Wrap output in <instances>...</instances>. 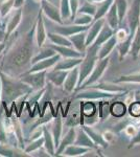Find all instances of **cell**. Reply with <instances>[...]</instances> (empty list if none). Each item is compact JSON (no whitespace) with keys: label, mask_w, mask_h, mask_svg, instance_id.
I'll list each match as a JSON object with an SVG mask.
<instances>
[{"label":"cell","mask_w":140,"mask_h":157,"mask_svg":"<svg viewBox=\"0 0 140 157\" xmlns=\"http://www.w3.org/2000/svg\"><path fill=\"white\" fill-rule=\"evenodd\" d=\"M112 36V29L111 27H108V26H105L103 29V30L100 32V34H99V36L97 38V40H96V43L95 45L96 46H98V45H100L103 42H105L106 40H108L109 38H111Z\"/></svg>","instance_id":"17"},{"label":"cell","mask_w":140,"mask_h":157,"mask_svg":"<svg viewBox=\"0 0 140 157\" xmlns=\"http://www.w3.org/2000/svg\"><path fill=\"white\" fill-rule=\"evenodd\" d=\"M81 13H87V14H93V13H95V7L94 6L90 3H85L84 4V6L81 9Z\"/></svg>","instance_id":"33"},{"label":"cell","mask_w":140,"mask_h":157,"mask_svg":"<svg viewBox=\"0 0 140 157\" xmlns=\"http://www.w3.org/2000/svg\"><path fill=\"white\" fill-rule=\"evenodd\" d=\"M43 140H44V139H43V138L39 139V140H38L37 143H35V144H34V145H32V146H30L29 148H28V149H27V150H26V152H29V151H32V150H35L36 148H38V147H40V146H41V144L43 143Z\"/></svg>","instance_id":"43"},{"label":"cell","mask_w":140,"mask_h":157,"mask_svg":"<svg viewBox=\"0 0 140 157\" xmlns=\"http://www.w3.org/2000/svg\"><path fill=\"white\" fill-rule=\"evenodd\" d=\"M76 144L78 145H81V146H91L92 147V143H91L90 138L88 137L87 135H85L83 132H81L80 134L78 135V140H76Z\"/></svg>","instance_id":"25"},{"label":"cell","mask_w":140,"mask_h":157,"mask_svg":"<svg viewBox=\"0 0 140 157\" xmlns=\"http://www.w3.org/2000/svg\"><path fill=\"white\" fill-rule=\"evenodd\" d=\"M116 7H117V12H118V16H119V22H121L124 15H126V13H127V10H128L127 1L126 0H116Z\"/></svg>","instance_id":"18"},{"label":"cell","mask_w":140,"mask_h":157,"mask_svg":"<svg viewBox=\"0 0 140 157\" xmlns=\"http://www.w3.org/2000/svg\"><path fill=\"white\" fill-rule=\"evenodd\" d=\"M128 23L130 35L134 36L137 27L140 25V0H133L128 11Z\"/></svg>","instance_id":"2"},{"label":"cell","mask_w":140,"mask_h":157,"mask_svg":"<svg viewBox=\"0 0 140 157\" xmlns=\"http://www.w3.org/2000/svg\"><path fill=\"white\" fill-rule=\"evenodd\" d=\"M104 139L106 140V143H110L114 139V133L111 132V131H106L105 133H104Z\"/></svg>","instance_id":"40"},{"label":"cell","mask_w":140,"mask_h":157,"mask_svg":"<svg viewBox=\"0 0 140 157\" xmlns=\"http://www.w3.org/2000/svg\"><path fill=\"white\" fill-rule=\"evenodd\" d=\"M84 36L85 35H76V36H73L72 38V42L73 44L75 45V47H78V50H83L84 49Z\"/></svg>","instance_id":"28"},{"label":"cell","mask_w":140,"mask_h":157,"mask_svg":"<svg viewBox=\"0 0 140 157\" xmlns=\"http://www.w3.org/2000/svg\"><path fill=\"white\" fill-rule=\"evenodd\" d=\"M59 60V57L57 56V57H53L51 58V59H47V60H44V61H41L40 63H38V64H36L34 67H32V71H38V70H43L45 69V68L51 66V65L55 64V62Z\"/></svg>","instance_id":"10"},{"label":"cell","mask_w":140,"mask_h":157,"mask_svg":"<svg viewBox=\"0 0 140 157\" xmlns=\"http://www.w3.org/2000/svg\"><path fill=\"white\" fill-rule=\"evenodd\" d=\"M74 136H75L74 130H73V129H71L69 132H68L67 135L65 136V138L63 139L62 144H61V147L59 148V150H58V154L62 153V151L65 149V147L69 146V145H71V144L73 143V140H74Z\"/></svg>","instance_id":"15"},{"label":"cell","mask_w":140,"mask_h":157,"mask_svg":"<svg viewBox=\"0 0 140 157\" xmlns=\"http://www.w3.org/2000/svg\"><path fill=\"white\" fill-rule=\"evenodd\" d=\"M117 82L124 83H140V73H134V75H123Z\"/></svg>","instance_id":"21"},{"label":"cell","mask_w":140,"mask_h":157,"mask_svg":"<svg viewBox=\"0 0 140 157\" xmlns=\"http://www.w3.org/2000/svg\"><path fill=\"white\" fill-rule=\"evenodd\" d=\"M65 77H66V72L60 71V70H57V69H55L53 72L49 73V75H48L49 80H51L55 85L62 84L63 81L65 80Z\"/></svg>","instance_id":"16"},{"label":"cell","mask_w":140,"mask_h":157,"mask_svg":"<svg viewBox=\"0 0 140 157\" xmlns=\"http://www.w3.org/2000/svg\"><path fill=\"white\" fill-rule=\"evenodd\" d=\"M35 1H36V2H39V1H40V0H35Z\"/></svg>","instance_id":"48"},{"label":"cell","mask_w":140,"mask_h":157,"mask_svg":"<svg viewBox=\"0 0 140 157\" xmlns=\"http://www.w3.org/2000/svg\"><path fill=\"white\" fill-rule=\"evenodd\" d=\"M81 62V60H66V61H62V62H60L58 64V66L55 67V69L57 70H61V69H70L71 67L75 66V65H78V63Z\"/></svg>","instance_id":"20"},{"label":"cell","mask_w":140,"mask_h":157,"mask_svg":"<svg viewBox=\"0 0 140 157\" xmlns=\"http://www.w3.org/2000/svg\"><path fill=\"white\" fill-rule=\"evenodd\" d=\"M15 0H6V1H4L3 3L1 4V9H0V11H1L2 15H6V13L9 11V9H11V6H13V2Z\"/></svg>","instance_id":"31"},{"label":"cell","mask_w":140,"mask_h":157,"mask_svg":"<svg viewBox=\"0 0 140 157\" xmlns=\"http://www.w3.org/2000/svg\"><path fill=\"white\" fill-rule=\"evenodd\" d=\"M108 62H109V59H105V60H103L100 63L96 66L95 68V72L92 75V77H91L89 80L87 81V83H86V85H89V84H91V83H93V82H95L97 78L100 77L101 75V73L104 72V70H105V68L107 67V65H108Z\"/></svg>","instance_id":"6"},{"label":"cell","mask_w":140,"mask_h":157,"mask_svg":"<svg viewBox=\"0 0 140 157\" xmlns=\"http://www.w3.org/2000/svg\"><path fill=\"white\" fill-rule=\"evenodd\" d=\"M53 55V52L52 50H48V49H45V50H43L42 52V55L41 56H38L37 58H35V60H34V62H38V61H41L43 58H45V57H50V56H52Z\"/></svg>","instance_id":"36"},{"label":"cell","mask_w":140,"mask_h":157,"mask_svg":"<svg viewBox=\"0 0 140 157\" xmlns=\"http://www.w3.org/2000/svg\"><path fill=\"white\" fill-rule=\"evenodd\" d=\"M96 45L91 48V52H88L87 55V58L86 60L83 62L82 64V67H81V78H80V84L82 83V81H84L86 78V77L89 75V72L92 70L93 68V65H94V62H95V59H96V54H95V48H96Z\"/></svg>","instance_id":"3"},{"label":"cell","mask_w":140,"mask_h":157,"mask_svg":"<svg viewBox=\"0 0 140 157\" xmlns=\"http://www.w3.org/2000/svg\"><path fill=\"white\" fill-rule=\"evenodd\" d=\"M3 47H4L3 45H2V44H0V52H1V50L3 49Z\"/></svg>","instance_id":"46"},{"label":"cell","mask_w":140,"mask_h":157,"mask_svg":"<svg viewBox=\"0 0 140 157\" xmlns=\"http://www.w3.org/2000/svg\"><path fill=\"white\" fill-rule=\"evenodd\" d=\"M136 132H137V130L134 126H129V127L126 128V133H127V135H129V136H134L135 134H136Z\"/></svg>","instance_id":"42"},{"label":"cell","mask_w":140,"mask_h":157,"mask_svg":"<svg viewBox=\"0 0 140 157\" xmlns=\"http://www.w3.org/2000/svg\"><path fill=\"white\" fill-rule=\"evenodd\" d=\"M20 15H21V12L19 11V12H18L17 14L15 15V16L12 18L11 22H9V33H11L12 30L17 26V24L19 23V21H20Z\"/></svg>","instance_id":"30"},{"label":"cell","mask_w":140,"mask_h":157,"mask_svg":"<svg viewBox=\"0 0 140 157\" xmlns=\"http://www.w3.org/2000/svg\"><path fill=\"white\" fill-rule=\"evenodd\" d=\"M50 39L52 40L55 43H57L59 45H65V46H70V42L67 41L65 38L61 37V36H58V35H49Z\"/></svg>","instance_id":"27"},{"label":"cell","mask_w":140,"mask_h":157,"mask_svg":"<svg viewBox=\"0 0 140 157\" xmlns=\"http://www.w3.org/2000/svg\"><path fill=\"white\" fill-rule=\"evenodd\" d=\"M116 42H117L116 36H115V37H112V38H110V39H109V41L107 42L103 47H101V49H100V54H99V58H104V57H106V56L108 55L112 49H113V47H114V45L116 44Z\"/></svg>","instance_id":"12"},{"label":"cell","mask_w":140,"mask_h":157,"mask_svg":"<svg viewBox=\"0 0 140 157\" xmlns=\"http://www.w3.org/2000/svg\"><path fill=\"white\" fill-rule=\"evenodd\" d=\"M60 133H61V124L60 121H57L55 123V129H53V136H55V144L58 146V140H59V136H60Z\"/></svg>","instance_id":"34"},{"label":"cell","mask_w":140,"mask_h":157,"mask_svg":"<svg viewBox=\"0 0 140 157\" xmlns=\"http://www.w3.org/2000/svg\"><path fill=\"white\" fill-rule=\"evenodd\" d=\"M91 21V17L89 16V15H86V16H82L80 17V18H78L76 20V23L78 24H82V23H88V22Z\"/></svg>","instance_id":"41"},{"label":"cell","mask_w":140,"mask_h":157,"mask_svg":"<svg viewBox=\"0 0 140 157\" xmlns=\"http://www.w3.org/2000/svg\"><path fill=\"white\" fill-rule=\"evenodd\" d=\"M139 144H140V129L133 136V139L131 140V146H130V148H131V147L136 146V145H139Z\"/></svg>","instance_id":"38"},{"label":"cell","mask_w":140,"mask_h":157,"mask_svg":"<svg viewBox=\"0 0 140 157\" xmlns=\"http://www.w3.org/2000/svg\"><path fill=\"white\" fill-rule=\"evenodd\" d=\"M37 38H38V43L39 45H42L43 42H44L45 39V34H44V26H43L42 20L39 21V24H38V34H37Z\"/></svg>","instance_id":"26"},{"label":"cell","mask_w":140,"mask_h":157,"mask_svg":"<svg viewBox=\"0 0 140 157\" xmlns=\"http://www.w3.org/2000/svg\"><path fill=\"white\" fill-rule=\"evenodd\" d=\"M67 0H62V12H63V17L67 18L68 17V3Z\"/></svg>","instance_id":"39"},{"label":"cell","mask_w":140,"mask_h":157,"mask_svg":"<svg viewBox=\"0 0 140 157\" xmlns=\"http://www.w3.org/2000/svg\"><path fill=\"white\" fill-rule=\"evenodd\" d=\"M112 1H113V0H106V1H104L103 3L100 4L98 11H97V13H96V15H95V19L96 20H98V18H100L104 14H106L107 11H108V9H109V6L112 4Z\"/></svg>","instance_id":"22"},{"label":"cell","mask_w":140,"mask_h":157,"mask_svg":"<svg viewBox=\"0 0 140 157\" xmlns=\"http://www.w3.org/2000/svg\"><path fill=\"white\" fill-rule=\"evenodd\" d=\"M103 23H104L103 20H99V21H97L92 27H91L90 30H89L87 40H86V45H90L91 43L93 42V40L96 38V36L98 35V32L100 30L101 26H103Z\"/></svg>","instance_id":"8"},{"label":"cell","mask_w":140,"mask_h":157,"mask_svg":"<svg viewBox=\"0 0 140 157\" xmlns=\"http://www.w3.org/2000/svg\"><path fill=\"white\" fill-rule=\"evenodd\" d=\"M70 4H71V9H72V14L74 15L78 9V0H70Z\"/></svg>","instance_id":"44"},{"label":"cell","mask_w":140,"mask_h":157,"mask_svg":"<svg viewBox=\"0 0 140 157\" xmlns=\"http://www.w3.org/2000/svg\"><path fill=\"white\" fill-rule=\"evenodd\" d=\"M55 50L60 52L62 55L64 56H68V57H80V54L75 52L74 50H71V49H68V48H62V47H55Z\"/></svg>","instance_id":"29"},{"label":"cell","mask_w":140,"mask_h":157,"mask_svg":"<svg viewBox=\"0 0 140 157\" xmlns=\"http://www.w3.org/2000/svg\"><path fill=\"white\" fill-rule=\"evenodd\" d=\"M22 2H23V0H15V6H20L22 4Z\"/></svg>","instance_id":"45"},{"label":"cell","mask_w":140,"mask_h":157,"mask_svg":"<svg viewBox=\"0 0 140 157\" xmlns=\"http://www.w3.org/2000/svg\"><path fill=\"white\" fill-rule=\"evenodd\" d=\"M2 78H3V95L6 100L13 101L18 97H20L21 94H23L24 92L28 91V88L26 87V85L9 80L4 75Z\"/></svg>","instance_id":"1"},{"label":"cell","mask_w":140,"mask_h":157,"mask_svg":"<svg viewBox=\"0 0 140 157\" xmlns=\"http://www.w3.org/2000/svg\"><path fill=\"white\" fill-rule=\"evenodd\" d=\"M86 29V27H83V26H67V27H58L55 29V32H59L61 34L65 35V36H69L72 33H78V32H81V30H84Z\"/></svg>","instance_id":"19"},{"label":"cell","mask_w":140,"mask_h":157,"mask_svg":"<svg viewBox=\"0 0 140 157\" xmlns=\"http://www.w3.org/2000/svg\"><path fill=\"white\" fill-rule=\"evenodd\" d=\"M45 140H46V148H47L48 152H50V153H53V151H52V141H51V137H50L49 133H48L46 130H45Z\"/></svg>","instance_id":"35"},{"label":"cell","mask_w":140,"mask_h":157,"mask_svg":"<svg viewBox=\"0 0 140 157\" xmlns=\"http://www.w3.org/2000/svg\"><path fill=\"white\" fill-rule=\"evenodd\" d=\"M118 21L119 19H117V7H116V4H113L108 14V22L110 24V27L111 29H115L118 24Z\"/></svg>","instance_id":"13"},{"label":"cell","mask_w":140,"mask_h":157,"mask_svg":"<svg viewBox=\"0 0 140 157\" xmlns=\"http://www.w3.org/2000/svg\"><path fill=\"white\" fill-rule=\"evenodd\" d=\"M128 37H129V36H127L126 30H123V29H119L118 32H117V34H116V39H117V41H120V42L124 41V40H126Z\"/></svg>","instance_id":"37"},{"label":"cell","mask_w":140,"mask_h":157,"mask_svg":"<svg viewBox=\"0 0 140 157\" xmlns=\"http://www.w3.org/2000/svg\"><path fill=\"white\" fill-rule=\"evenodd\" d=\"M126 111H127L126 105H124L123 103L116 102L115 104L112 105L111 112H112V114L114 116H116V117H121V116H123L126 114Z\"/></svg>","instance_id":"11"},{"label":"cell","mask_w":140,"mask_h":157,"mask_svg":"<svg viewBox=\"0 0 140 157\" xmlns=\"http://www.w3.org/2000/svg\"><path fill=\"white\" fill-rule=\"evenodd\" d=\"M130 52H131V54L134 58H136L140 54V25L137 27L136 32L134 34Z\"/></svg>","instance_id":"4"},{"label":"cell","mask_w":140,"mask_h":157,"mask_svg":"<svg viewBox=\"0 0 140 157\" xmlns=\"http://www.w3.org/2000/svg\"><path fill=\"white\" fill-rule=\"evenodd\" d=\"M24 81L28 82L30 85L36 86V87H42L43 84H44V72L28 75V77L24 78Z\"/></svg>","instance_id":"7"},{"label":"cell","mask_w":140,"mask_h":157,"mask_svg":"<svg viewBox=\"0 0 140 157\" xmlns=\"http://www.w3.org/2000/svg\"><path fill=\"white\" fill-rule=\"evenodd\" d=\"M43 7H44V12L48 15V17H49L50 19L57 20V21H59L60 23L62 22L60 20V14H59V11L55 6L48 3L47 1H43Z\"/></svg>","instance_id":"5"},{"label":"cell","mask_w":140,"mask_h":157,"mask_svg":"<svg viewBox=\"0 0 140 157\" xmlns=\"http://www.w3.org/2000/svg\"><path fill=\"white\" fill-rule=\"evenodd\" d=\"M134 36L129 35V37L127 38L124 41H123L119 45V54H120V59H123V57H126L127 54L130 52L131 49V45H132V40H133Z\"/></svg>","instance_id":"9"},{"label":"cell","mask_w":140,"mask_h":157,"mask_svg":"<svg viewBox=\"0 0 140 157\" xmlns=\"http://www.w3.org/2000/svg\"><path fill=\"white\" fill-rule=\"evenodd\" d=\"M92 1H96V2H97V1H100V0H92Z\"/></svg>","instance_id":"47"},{"label":"cell","mask_w":140,"mask_h":157,"mask_svg":"<svg viewBox=\"0 0 140 157\" xmlns=\"http://www.w3.org/2000/svg\"><path fill=\"white\" fill-rule=\"evenodd\" d=\"M76 78H78V68H75L73 71H71L69 77L67 78V80H66L65 85H64L66 90H67V91L73 90L74 85H75V82H76Z\"/></svg>","instance_id":"14"},{"label":"cell","mask_w":140,"mask_h":157,"mask_svg":"<svg viewBox=\"0 0 140 157\" xmlns=\"http://www.w3.org/2000/svg\"><path fill=\"white\" fill-rule=\"evenodd\" d=\"M129 112L133 117L140 116V102H133L129 107Z\"/></svg>","instance_id":"24"},{"label":"cell","mask_w":140,"mask_h":157,"mask_svg":"<svg viewBox=\"0 0 140 157\" xmlns=\"http://www.w3.org/2000/svg\"><path fill=\"white\" fill-rule=\"evenodd\" d=\"M83 111L86 115H89V114H92V113L95 111V106L93 104H90V103H87L83 106Z\"/></svg>","instance_id":"32"},{"label":"cell","mask_w":140,"mask_h":157,"mask_svg":"<svg viewBox=\"0 0 140 157\" xmlns=\"http://www.w3.org/2000/svg\"><path fill=\"white\" fill-rule=\"evenodd\" d=\"M88 149H81V148H78V147H69V148L66 149V151H64L65 155H69V156H72V155H81V154L85 153L87 152Z\"/></svg>","instance_id":"23"}]
</instances>
